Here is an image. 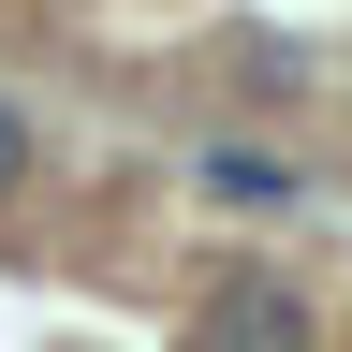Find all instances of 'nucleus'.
<instances>
[{"label": "nucleus", "mask_w": 352, "mask_h": 352, "mask_svg": "<svg viewBox=\"0 0 352 352\" xmlns=\"http://www.w3.org/2000/svg\"><path fill=\"white\" fill-rule=\"evenodd\" d=\"M15 162H30V132H15V103H0V176H15Z\"/></svg>", "instance_id": "1"}]
</instances>
